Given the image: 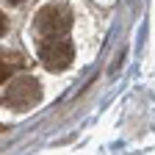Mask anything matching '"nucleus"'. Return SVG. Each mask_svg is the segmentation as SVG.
I'll list each match as a JSON object with an SVG mask.
<instances>
[{
  "mask_svg": "<svg viewBox=\"0 0 155 155\" xmlns=\"http://www.w3.org/2000/svg\"><path fill=\"white\" fill-rule=\"evenodd\" d=\"M33 28H36V33L42 36V39L64 36V33L72 28V8L64 6V3H47L42 11L36 14Z\"/></svg>",
  "mask_w": 155,
  "mask_h": 155,
  "instance_id": "f257e3e1",
  "label": "nucleus"
},
{
  "mask_svg": "<svg viewBox=\"0 0 155 155\" xmlns=\"http://www.w3.org/2000/svg\"><path fill=\"white\" fill-rule=\"evenodd\" d=\"M39 100H42V86L36 78H17L0 97V103L11 111H31Z\"/></svg>",
  "mask_w": 155,
  "mask_h": 155,
  "instance_id": "f03ea898",
  "label": "nucleus"
},
{
  "mask_svg": "<svg viewBox=\"0 0 155 155\" xmlns=\"http://www.w3.org/2000/svg\"><path fill=\"white\" fill-rule=\"evenodd\" d=\"M39 58H42V64L50 69V72H61L72 64L75 58V47L69 39L64 36H50L42 42V47H39Z\"/></svg>",
  "mask_w": 155,
  "mask_h": 155,
  "instance_id": "7ed1b4c3",
  "label": "nucleus"
},
{
  "mask_svg": "<svg viewBox=\"0 0 155 155\" xmlns=\"http://www.w3.org/2000/svg\"><path fill=\"white\" fill-rule=\"evenodd\" d=\"M22 67V58L19 55H0V83L11 81V75Z\"/></svg>",
  "mask_w": 155,
  "mask_h": 155,
  "instance_id": "20e7f679",
  "label": "nucleus"
},
{
  "mask_svg": "<svg viewBox=\"0 0 155 155\" xmlns=\"http://www.w3.org/2000/svg\"><path fill=\"white\" fill-rule=\"evenodd\" d=\"M3 33H6V17L0 14V36H3Z\"/></svg>",
  "mask_w": 155,
  "mask_h": 155,
  "instance_id": "39448f33",
  "label": "nucleus"
},
{
  "mask_svg": "<svg viewBox=\"0 0 155 155\" xmlns=\"http://www.w3.org/2000/svg\"><path fill=\"white\" fill-rule=\"evenodd\" d=\"M8 3H22V0H8Z\"/></svg>",
  "mask_w": 155,
  "mask_h": 155,
  "instance_id": "423d86ee",
  "label": "nucleus"
}]
</instances>
